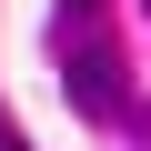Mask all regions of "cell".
Returning <instances> with one entry per match:
<instances>
[{"label": "cell", "instance_id": "6da1fadb", "mask_svg": "<svg viewBox=\"0 0 151 151\" xmlns=\"http://www.w3.org/2000/svg\"><path fill=\"white\" fill-rule=\"evenodd\" d=\"M60 91H70L81 121H121V101H131V60H121V40H70V50H60Z\"/></svg>", "mask_w": 151, "mask_h": 151}, {"label": "cell", "instance_id": "7a4b0ae2", "mask_svg": "<svg viewBox=\"0 0 151 151\" xmlns=\"http://www.w3.org/2000/svg\"><path fill=\"white\" fill-rule=\"evenodd\" d=\"M0 151H30V141H20V131H10V121H0Z\"/></svg>", "mask_w": 151, "mask_h": 151}, {"label": "cell", "instance_id": "3957f363", "mask_svg": "<svg viewBox=\"0 0 151 151\" xmlns=\"http://www.w3.org/2000/svg\"><path fill=\"white\" fill-rule=\"evenodd\" d=\"M60 10H70V20H81V10H101V0H60Z\"/></svg>", "mask_w": 151, "mask_h": 151}, {"label": "cell", "instance_id": "277c9868", "mask_svg": "<svg viewBox=\"0 0 151 151\" xmlns=\"http://www.w3.org/2000/svg\"><path fill=\"white\" fill-rule=\"evenodd\" d=\"M141 10H151V0H141Z\"/></svg>", "mask_w": 151, "mask_h": 151}]
</instances>
